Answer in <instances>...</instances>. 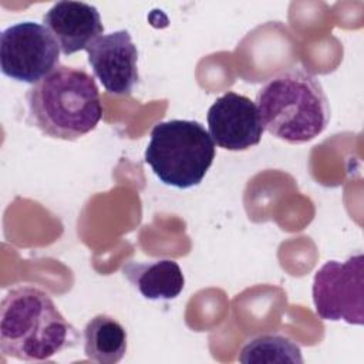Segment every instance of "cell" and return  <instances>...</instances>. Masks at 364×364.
Masks as SVG:
<instances>
[{"mask_svg": "<svg viewBox=\"0 0 364 364\" xmlns=\"http://www.w3.org/2000/svg\"><path fill=\"white\" fill-rule=\"evenodd\" d=\"M240 363H289L301 364V350L290 338L280 334H260L249 340L240 350Z\"/></svg>", "mask_w": 364, "mask_h": 364, "instance_id": "cell-12", "label": "cell"}, {"mask_svg": "<svg viewBox=\"0 0 364 364\" xmlns=\"http://www.w3.org/2000/svg\"><path fill=\"white\" fill-rule=\"evenodd\" d=\"M215 155V142L200 122L169 119L152 128L144 158L162 183L188 189L203 181Z\"/></svg>", "mask_w": 364, "mask_h": 364, "instance_id": "cell-4", "label": "cell"}, {"mask_svg": "<svg viewBox=\"0 0 364 364\" xmlns=\"http://www.w3.org/2000/svg\"><path fill=\"white\" fill-rule=\"evenodd\" d=\"M46 26L57 40L64 55L87 50L104 33L100 11L82 1L63 0L43 16Z\"/></svg>", "mask_w": 364, "mask_h": 364, "instance_id": "cell-9", "label": "cell"}, {"mask_svg": "<svg viewBox=\"0 0 364 364\" xmlns=\"http://www.w3.org/2000/svg\"><path fill=\"white\" fill-rule=\"evenodd\" d=\"M88 63L102 87L117 95H128L138 84V50L128 30L100 36L88 48Z\"/></svg>", "mask_w": 364, "mask_h": 364, "instance_id": "cell-8", "label": "cell"}, {"mask_svg": "<svg viewBox=\"0 0 364 364\" xmlns=\"http://www.w3.org/2000/svg\"><path fill=\"white\" fill-rule=\"evenodd\" d=\"M28 114L46 135L74 141L95 129L102 104L94 77L85 70L58 65L27 91Z\"/></svg>", "mask_w": 364, "mask_h": 364, "instance_id": "cell-2", "label": "cell"}, {"mask_svg": "<svg viewBox=\"0 0 364 364\" xmlns=\"http://www.w3.org/2000/svg\"><path fill=\"white\" fill-rule=\"evenodd\" d=\"M313 303L323 320L364 323V257L361 253L346 262L328 260L314 274Z\"/></svg>", "mask_w": 364, "mask_h": 364, "instance_id": "cell-6", "label": "cell"}, {"mask_svg": "<svg viewBox=\"0 0 364 364\" xmlns=\"http://www.w3.org/2000/svg\"><path fill=\"white\" fill-rule=\"evenodd\" d=\"M124 276L149 300H172L181 294L185 286L183 273L172 259L129 262L124 266Z\"/></svg>", "mask_w": 364, "mask_h": 364, "instance_id": "cell-10", "label": "cell"}, {"mask_svg": "<svg viewBox=\"0 0 364 364\" xmlns=\"http://www.w3.org/2000/svg\"><path fill=\"white\" fill-rule=\"evenodd\" d=\"M60 65V46L51 31L34 21H20L0 34L1 73L36 84Z\"/></svg>", "mask_w": 364, "mask_h": 364, "instance_id": "cell-5", "label": "cell"}, {"mask_svg": "<svg viewBox=\"0 0 364 364\" xmlns=\"http://www.w3.org/2000/svg\"><path fill=\"white\" fill-rule=\"evenodd\" d=\"M78 333L44 290L18 286L0 304V351L23 361H46L74 347Z\"/></svg>", "mask_w": 364, "mask_h": 364, "instance_id": "cell-1", "label": "cell"}, {"mask_svg": "<svg viewBox=\"0 0 364 364\" xmlns=\"http://www.w3.org/2000/svg\"><path fill=\"white\" fill-rule=\"evenodd\" d=\"M263 128L289 144L318 136L330 119L328 100L320 81L301 68L272 77L256 94Z\"/></svg>", "mask_w": 364, "mask_h": 364, "instance_id": "cell-3", "label": "cell"}, {"mask_svg": "<svg viewBox=\"0 0 364 364\" xmlns=\"http://www.w3.org/2000/svg\"><path fill=\"white\" fill-rule=\"evenodd\" d=\"M208 128L213 142L228 151H245L260 142L263 124L250 98L229 91L208 109Z\"/></svg>", "mask_w": 364, "mask_h": 364, "instance_id": "cell-7", "label": "cell"}, {"mask_svg": "<svg viewBox=\"0 0 364 364\" xmlns=\"http://www.w3.org/2000/svg\"><path fill=\"white\" fill-rule=\"evenodd\" d=\"M127 331L119 321L107 314H97L84 328V353L100 364H115L127 353Z\"/></svg>", "mask_w": 364, "mask_h": 364, "instance_id": "cell-11", "label": "cell"}]
</instances>
